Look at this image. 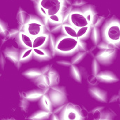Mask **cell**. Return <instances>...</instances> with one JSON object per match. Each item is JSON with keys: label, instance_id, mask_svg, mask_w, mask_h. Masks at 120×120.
Returning a JSON list of instances; mask_svg holds the SVG:
<instances>
[{"label": "cell", "instance_id": "cell-1", "mask_svg": "<svg viewBox=\"0 0 120 120\" xmlns=\"http://www.w3.org/2000/svg\"><path fill=\"white\" fill-rule=\"evenodd\" d=\"M101 31L102 40L114 44L117 49L120 48V21L118 19H111Z\"/></svg>", "mask_w": 120, "mask_h": 120}, {"label": "cell", "instance_id": "cell-2", "mask_svg": "<svg viewBox=\"0 0 120 120\" xmlns=\"http://www.w3.org/2000/svg\"><path fill=\"white\" fill-rule=\"evenodd\" d=\"M79 51L78 38L62 34L57 37L56 53L60 55H74Z\"/></svg>", "mask_w": 120, "mask_h": 120}, {"label": "cell", "instance_id": "cell-3", "mask_svg": "<svg viewBox=\"0 0 120 120\" xmlns=\"http://www.w3.org/2000/svg\"><path fill=\"white\" fill-rule=\"evenodd\" d=\"M86 113L78 105L68 103L59 115L60 120H83L86 118Z\"/></svg>", "mask_w": 120, "mask_h": 120}, {"label": "cell", "instance_id": "cell-4", "mask_svg": "<svg viewBox=\"0 0 120 120\" xmlns=\"http://www.w3.org/2000/svg\"><path fill=\"white\" fill-rule=\"evenodd\" d=\"M38 4L46 11L48 16L58 13L64 14L68 8L65 0H39Z\"/></svg>", "mask_w": 120, "mask_h": 120}, {"label": "cell", "instance_id": "cell-5", "mask_svg": "<svg viewBox=\"0 0 120 120\" xmlns=\"http://www.w3.org/2000/svg\"><path fill=\"white\" fill-rule=\"evenodd\" d=\"M54 108L67 104L68 103V95L67 89L63 86H51L48 92Z\"/></svg>", "mask_w": 120, "mask_h": 120}, {"label": "cell", "instance_id": "cell-6", "mask_svg": "<svg viewBox=\"0 0 120 120\" xmlns=\"http://www.w3.org/2000/svg\"><path fill=\"white\" fill-rule=\"evenodd\" d=\"M25 31L32 37H35L44 32H50L44 25L41 18L31 15L29 21L25 24Z\"/></svg>", "mask_w": 120, "mask_h": 120}, {"label": "cell", "instance_id": "cell-7", "mask_svg": "<svg viewBox=\"0 0 120 120\" xmlns=\"http://www.w3.org/2000/svg\"><path fill=\"white\" fill-rule=\"evenodd\" d=\"M117 49H109L105 50H98L97 53L94 54V56L101 65H111L117 57Z\"/></svg>", "mask_w": 120, "mask_h": 120}, {"label": "cell", "instance_id": "cell-8", "mask_svg": "<svg viewBox=\"0 0 120 120\" xmlns=\"http://www.w3.org/2000/svg\"><path fill=\"white\" fill-rule=\"evenodd\" d=\"M71 25L75 26L77 29L90 25L86 17L82 11V10L72 9L69 16V22Z\"/></svg>", "mask_w": 120, "mask_h": 120}, {"label": "cell", "instance_id": "cell-9", "mask_svg": "<svg viewBox=\"0 0 120 120\" xmlns=\"http://www.w3.org/2000/svg\"><path fill=\"white\" fill-rule=\"evenodd\" d=\"M3 54L7 60L11 62L19 70L22 63L20 62V49L15 46H8L3 51Z\"/></svg>", "mask_w": 120, "mask_h": 120}, {"label": "cell", "instance_id": "cell-10", "mask_svg": "<svg viewBox=\"0 0 120 120\" xmlns=\"http://www.w3.org/2000/svg\"><path fill=\"white\" fill-rule=\"evenodd\" d=\"M88 91L89 95L94 99L103 103L108 102V94L105 90L101 89L97 86H90L88 89Z\"/></svg>", "mask_w": 120, "mask_h": 120}, {"label": "cell", "instance_id": "cell-11", "mask_svg": "<svg viewBox=\"0 0 120 120\" xmlns=\"http://www.w3.org/2000/svg\"><path fill=\"white\" fill-rule=\"evenodd\" d=\"M69 73L71 77L77 82L81 84L82 83L84 77L87 78L88 75L86 69L81 66H77V65H72L69 69Z\"/></svg>", "mask_w": 120, "mask_h": 120}, {"label": "cell", "instance_id": "cell-12", "mask_svg": "<svg viewBox=\"0 0 120 120\" xmlns=\"http://www.w3.org/2000/svg\"><path fill=\"white\" fill-rule=\"evenodd\" d=\"M33 56L34 59L39 62L49 61L53 58L49 48H34L33 49Z\"/></svg>", "mask_w": 120, "mask_h": 120}, {"label": "cell", "instance_id": "cell-13", "mask_svg": "<svg viewBox=\"0 0 120 120\" xmlns=\"http://www.w3.org/2000/svg\"><path fill=\"white\" fill-rule=\"evenodd\" d=\"M18 48H33V37L29 35L25 31L20 32L18 37L15 39Z\"/></svg>", "mask_w": 120, "mask_h": 120}, {"label": "cell", "instance_id": "cell-14", "mask_svg": "<svg viewBox=\"0 0 120 120\" xmlns=\"http://www.w3.org/2000/svg\"><path fill=\"white\" fill-rule=\"evenodd\" d=\"M50 88L46 90H43V89L38 88V89H34L28 91L27 92H20V93L30 102H37L41 99V98L45 94H48Z\"/></svg>", "mask_w": 120, "mask_h": 120}, {"label": "cell", "instance_id": "cell-15", "mask_svg": "<svg viewBox=\"0 0 120 120\" xmlns=\"http://www.w3.org/2000/svg\"><path fill=\"white\" fill-rule=\"evenodd\" d=\"M100 83L105 84H113L119 81L118 77L112 72L110 70L101 71L97 75Z\"/></svg>", "mask_w": 120, "mask_h": 120}, {"label": "cell", "instance_id": "cell-16", "mask_svg": "<svg viewBox=\"0 0 120 120\" xmlns=\"http://www.w3.org/2000/svg\"><path fill=\"white\" fill-rule=\"evenodd\" d=\"M49 32H44L33 38V49L34 48H49Z\"/></svg>", "mask_w": 120, "mask_h": 120}, {"label": "cell", "instance_id": "cell-17", "mask_svg": "<svg viewBox=\"0 0 120 120\" xmlns=\"http://www.w3.org/2000/svg\"><path fill=\"white\" fill-rule=\"evenodd\" d=\"M33 83L37 86V88H39L43 90H46L51 87V82H50L49 77L48 75H45V74L41 75L37 79H36L33 82Z\"/></svg>", "mask_w": 120, "mask_h": 120}, {"label": "cell", "instance_id": "cell-18", "mask_svg": "<svg viewBox=\"0 0 120 120\" xmlns=\"http://www.w3.org/2000/svg\"><path fill=\"white\" fill-rule=\"evenodd\" d=\"M39 106L40 109H42L49 112H53V109H54L53 105L48 94H45L39 101Z\"/></svg>", "mask_w": 120, "mask_h": 120}, {"label": "cell", "instance_id": "cell-19", "mask_svg": "<svg viewBox=\"0 0 120 120\" xmlns=\"http://www.w3.org/2000/svg\"><path fill=\"white\" fill-rule=\"evenodd\" d=\"M22 75L23 77H25V78L28 79L29 80L33 82L41 75H42V72L40 68H30V69L25 70L24 72H22Z\"/></svg>", "mask_w": 120, "mask_h": 120}, {"label": "cell", "instance_id": "cell-20", "mask_svg": "<svg viewBox=\"0 0 120 120\" xmlns=\"http://www.w3.org/2000/svg\"><path fill=\"white\" fill-rule=\"evenodd\" d=\"M61 33L64 35L77 38V29L70 22H65L63 24Z\"/></svg>", "mask_w": 120, "mask_h": 120}, {"label": "cell", "instance_id": "cell-21", "mask_svg": "<svg viewBox=\"0 0 120 120\" xmlns=\"http://www.w3.org/2000/svg\"><path fill=\"white\" fill-rule=\"evenodd\" d=\"M102 31L100 27H91V32L90 34V40L94 46H97L102 41Z\"/></svg>", "mask_w": 120, "mask_h": 120}, {"label": "cell", "instance_id": "cell-22", "mask_svg": "<svg viewBox=\"0 0 120 120\" xmlns=\"http://www.w3.org/2000/svg\"><path fill=\"white\" fill-rule=\"evenodd\" d=\"M34 59L33 48L20 49V62L23 64Z\"/></svg>", "mask_w": 120, "mask_h": 120}, {"label": "cell", "instance_id": "cell-23", "mask_svg": "<svg viewBox=\"0 0 120 120\" xmlns=\"http://www.w3.org/2000/svg\"><path fill=\"white\" fill-rule=\"evenodd\" d=\"M51 114H52L51 112H49V111L40 109V110L36 111L35 112H34L30 117H28V119L34 120H50Z\"/></svg>", "mask_w": 120, "mask_h": 120}, {"label": "cell", "instance_id": "cell-24", "mask_svg": "<svg viewBox=\"0 0 120 120\" xmlns=\"http://www.w3.org/2000/svg\"><path fill=\"white\" fill-rule=\"evenodd\" d=\"M91 32V26L88 25L77 29V38L83 40L90 39V34Z\"/></svg>", "mask_w": 120, "mask_h": 120}, {"label": "cell", "instance_id": "cell-25", "mask_svg": "<svg viewBox=\"0 0 120 120\" xmlns=\"http://www.w3.org/2000/svg\"><path fill=\"white\" fill-rule=\"evenodd\" d=\"M49 79H50V82H51V86H57L59 85L60 83V75L58 73V72L55 70L53 68L49 71V72L47 74Z\"/></svg>", "mask_w": 120, "mask_h": 120}, {"label": "cell", "instance_id": "cell-26", "mask_svg": "<svg viewBox=\"0 0 120 120\" xmlns=\"http://www.w3.org/2000/svg\"><path fill=\"white\" fill-rule=\"evenodd\" d=\"M19 95H20V98H19V101H18L19 109H20V112L22 113L27 112L29 109V107H30V101L29 100H27L24 96H22L21 94V93H20Z\"/></svg>", "mask_w": 120, "mask_h": 120}, {"label": "cell", "instance_id": "cell-27", "mask_svg": "<svg viewBox=\"0 0 120 120\" xmlns=\"http://www.w3.org/2000/svg\"><path fill=\"white\" fill-rule=\"evenodd\" d=\"M56 43H57V37L53 33L49 34V49H50L53 58H55L57 55L56 53Z\"/></svg>", "mask_w": 120, "mask_h": 120}, {"label": "cell", "instance_id": "cell-28", "mask_svg": "<svg viewBox=\"0 0 120 120\" xmlns=\"http://www.w3.org/2000/svg\"><path fill=\"white\" fill-rule=\"evenodd\" d=\"M88 54L87 51H78L71 58V63L72 65H78L82 62V60L86 57Z\"/></svg>", "mask_w": 120, "mask_h": 120}, {"label": "cell", "instance_id": "cell-29", "mask_svg": "<svg viewBox=\"0 0 120 120\" xmlns=\"http://www.w3.org/2000/svg\"><path fill=\"white\" fill-rule=\"evenodd\" d=\"M105 109V107L104 106L96 107L89 112V116H91V118L94 120H101L103 112Z\"/></svg>", "mask_w": 120, "mask_h": 120}, {"label": "cell", "instance_id": "cell-30", "mask_svg": "<svg viewBox=\"0 0 120 120\" xmlns=\"http://www.w3.org/2000/svg\"><path fill=\"white\" fill-rule=\"evenodd\" d=\"M49 22H50V27L53 25H57V24H60V23H63V13H58V14H56V15H52L49 16Z\"/></svg>", "mask_w": 120, "mask_h": 120}, {"label": "cell", "instance_id": "cell-31", "mask_svg": "<svg viewBox=\"0 0 120 120\" xmlns=\"http://www.w3.org/2000/svg\"><path fill=\"white\" fill-rule=\"evenodd\" d=\"M105 20V18L102 16L98 15V14L95 13L94 15L93 16L91 22H89V25L91 27H100L101 26L103 25V22Z\"/></svg>", "mask_w": 120, "mask_h": 120}, {"label": "cell", "instance_id": "cell-32", "mask_svg": "<svg viewBox=\"0 0 120 120\" xmlns=\"http://www.w3.org/2000/svg\"><path fill=\"white\" fill-rule=\"evenodd\" d=\"M101 63L98 61V60L94 57L91 61V75H98V73L101 71Z\"/></svg>", "mask_w": 120, "mask_h": 120}, {"label": "cell", "instance_id": "cell-33", "mask_svg": "<svg viewBox=\"0 0 120 120\" xmlns=\"http://www.w3.org/2000/svg\"><path fill=\"white\" fill-rule=\"evenodd\" d=\"M82 11L84 13V14L85 15V16L86 17L87 20H89V22H91L93 16L94 15V14L96 13L94 9L93 8H91L90 6H82L81 8Z\"/></svg>", "mask_w": 120, "mask_h": 120}, {"label": "cell", "instance_id": "cell-34", "mask_svg": "<svg viewBox=\"0 0 120 120\" xmlns=\"http://www.w3.org/2000/svg\"><path fill=\"white\" fill-rule=\"evenodd\" d=\"M20 34V30L18 28H12L9 29L8 34V39H11V40H15L19 35Z\"/></svg>", "mask_w": 120, "mask_h": 120}, {"label": "cell", "instance_id": "cell-35", "mask_svg": "<svg viewBox=\"0 0 120 120\" xmlns=\"http://www.w3.org/2000/svg\"><path fill=\"white\" fill-rule=\"evenodd\" d=\"M87 82L90 84L91 86H97L100 83L99 79H98L97 75H88V77H87Z\"/></svg>", "mask_w": 120, "mask_h": 120}, {"label": "cell", "instance_id": "cell-36", "mask_svg": "<svg viewBox=\"0 0 120 120\" xmlns=\"http://www.w3.org/2000/svg\"><path fill=\"white\" fill-rule=\"evenodd\" d=\"M78 49L79 51H89L88 44L86 42V40L78 39Z\"/></svg>", "mask_w": 120, "mask_h": 120}, {"label": "cell", "instance_id": "cell-37", "mask_svg": "<svg viewBox=\"0 0 120 120\" xmlns=\"http://www.w3.org/2000/svg\"><path fill=\"white\" fill-rule=\"evenodd\" d=\"M63 23H60V24H57V25L51 26L50 27V32L53 33L54 34L60 33L61 30H62V27H63Z\"/></svg>", "mask_w": 120, "mask_h": 120}, {"label": "cell", "instance_id": "cell-38", "mask_svg": "<svg viewBox=\"0 0 120 120\" xmlns=\"http://www.w3.org/2000/svg\"><path fill=\"white\" fill-rule=\"evenodd\" d=\"M56 63L59 65H61L63 67H69V68L72 65L71 61H69L67 60H59L56 61Z\"/></svg>", "mask_w": 120, "mask_h": 120}, {"label": "cell", "instance_id": "cell-39", "mask_svg": "<svg viewBox=\"0 0 120 120\" xmlns=\"http://www.w3.org/2000/svg\"><path fill=\"white\" fill-rule=\"evenodd\" d=\"M86 4V1L83 0H75L72 2V6L74 7H82Z\"/></svg>", "mask_w": 120, "mask_h": 120}, {"label": "cell", "instance_id": "cell-40", "mask_svg": "<svg viewBox=\"0 0 120 120\" xmlns=\"http://www.w3.org/2000/svg\"><path fill=\"white\" fill-rule=\"evenodd\" d=\"M53 68L52 65H46L45 66H43L42 68H41V72L42 74H45V75H47L49 71Z\"/></svg>", "mask_w": 120, "mask_h": 120}, {"label": "cell", "instance_id": "cell-41", "mask_svg": "<svg viewBox=\"0 0 120 120\" xmlns=\"http://www.w3.org/2000/svg\"><path fill=\"white\" fill-rule=\"evenodd\" d=\"M0 63H1V70H4V67H5V65H6V57L4 56V55L3 54V53H1V54Z\"/></svg>", "mask_w": 120, "mask_h": 120}, {"label": "cell", "instance_id": "cell-42", "mask_svg": "<svg viewBox=\"0 0 120 120\" xmlns=\"http://www.w3.org/2000/svg\"><path fill=\"white\" fill-rule=\"evenodd\" d=\"M50 120H60V116L54 112H52L51 117H50Z\"/></svg>", "mask_w": 120, "mask_h": 120}, {"label": "cell", "instance_id": "cell-43", "mask_svg": "<svg viewBox=\"0 0 120 120\" xmlns=\"http://www.w3.org/2000/svg\"><path fill=\"white\" fill-rule=\"evenodd\" d=\"M38 1H39V0H38Z\"/></svg>", "mask_w": 120, "mask_h": 120}]
</instances>
